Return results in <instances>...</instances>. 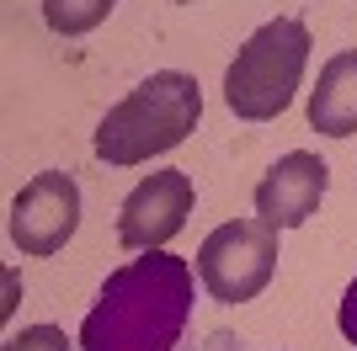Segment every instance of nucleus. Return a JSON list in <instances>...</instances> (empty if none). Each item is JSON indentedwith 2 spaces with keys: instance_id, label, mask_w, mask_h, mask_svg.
Segmentation results:
<instances>
[{
  "instance_id": "1",
  "label": "nucleus",
  "mask_w": 357,
  "mask_h": 351,
  "mask_svg": "<svg viewBox=\"0 0 357 351\" xmlns=\"http://www.w3.org/2000/svg\"><path fill=\"white\" fill-rule=\"evenodd\" d=\"M192 298V266L171 250H144L102 282L80 325V351H176Z\"/></svg>"
},
{
  "instance_id": "2",
  "label": "nucleus",
  "mask_w": 357,
  "mask_h": 351,
  "mask_svg": "<svg viewBox=\"0 0 357 351\" xmlns=\"http://www.w3.org/2000/svg\"><path fill=\"white\" fill-rule=\"evenodd\" d=\"M197 117H203L197 80L181 75V70H160V75H149L144 86H134L96 123L91 149L107 165H144L155 155H171L197 128Z\"/></svg>"
},
{
  "instance_id": "3",
  "label": "nucleus",
  "mask_w": 357,
  "mask_h": 351,
  "mask_svg": "<svg viewBox=\"0 0 357 351\" xmlns=\"http://www.w3.org/2000/svg\"><path fill=\"white\" fill-rule=\"evenodd\" d=\"M310 64V27L298 16H278L240 43L235 64L224 70V102L240 123H267L288 112L298 80Z\"/></svg>"
},
{
  "instance_id": "4",
  "label": "nucleus",
  "mask_w": 357,
  "mask_h": 351,
  "mask_svg": "<svg viewBox=\"0 0 357 351\" xmlns=\"http://www.w3.org/2000/svg\"><path fill=\"white\" fill-rule=\"evenodd\" d=\"M278 272V229L261 219H229L197 250V282L213 304H251Z\"/></svg>"
},
{
  "instance_id": "5",
  "label": "nucleus",
  "mask_w": 357,
  "mask_h": 351,
  "mask_svg": "<svg viewBox=\"0 0 357 351\" xmlns=\"http://www.w3.org/2000/svg\"><path fill=\"white\" fill-rule=\"evenodd\" d=\"M80 224V187L70 171H43L11 203V245L22 256H54Z\"/></svg>"
},
{
  "instance_id": "6",
  "label": "nucleus",
  "mask_w": 357,
  "mask_h": 351,
  "mask_svg": "<svg viewBox=\"0 0 357 351\" xmlns=\"http://www.w3.org/2000/svg\"><path fill=\"white\" fill-rule=\"evenodd\" d=\"M192 176L187 171H155L144 176L118 208V240L128 250H160L176 240L181 224L192 219Z\"/></svg>"
},
{
  "instance_id": "7",
  "label": "nucleus",
  "mask_w": 357,
  "mask_h": 351,
  "mask_svg": "<svg viewBox=\"0 0 357 351\" xmlns=\"http://www.w3.org/2000/svg\"><path fill=\"white\" fill-rule=\"evenodd\" d=\"M326 187H331V165L310 149H288L256 187V219L272 229H294L320 208Z\"/></svg>"
},
{
  "instance_id": "8",
  "label": "nucleus",
  "mask_w": 357,
  "mask_h": 351,
  "mask_svg": "<svg viewBox=\"0 0 357 351\" xmlns=\"http://www.w3.org/2000/svg\"><path fill=\"white\" fill-rule=\"evenodd\" d=\"M310 128L326 139L357 133V48H342L336 58H326L320 86L310 91Z\"/></svg>"
},
{
  "instance_id": "9",
  "label": "nucleus",
  "mask_w": 357,
  "mask_h": 351,
  "mask_svg": "<svg viewBox=\"0 0 357 351\" xmlns=\"http://www.w3.org/2000/svg\"><path fill=\"white\" fill-rule=\"evenodd\" d=\"M112 6L118 0H43V22L59 38H80V32L102 27L107 16H112Z\"/></svg>"
},
{
  "instance_id": "10",
  "label": "nucleus",
  "mask_w": 357,
  "mask_h": 351,
  "mask_svg": "<svg viewBox=\"0 0 357 351\" xmlns=\"http://www.w3.org/2000/svg\"><path fill=\"white\" fill-rule=\"evenodd\" d=\"M0 351H70V336L59 325H27L22 336H11Z\"/></svg>"
},
{
  "instance_id": "11",
  "label": "nucleus",
  "mask_w": 357,
  "mask_h": 351,
  "mask_svg": "<svg viewBox=\"0 0 357 351\" xmlns=\"http://www.w3.org/2000/svg\"><path fill=\"white\" fill-rule=\"evenodd\" d=\"M336 325H342V336L357 346V277H352V288L342 292V309H336Z\"/></svg>"
}]
</instances>
